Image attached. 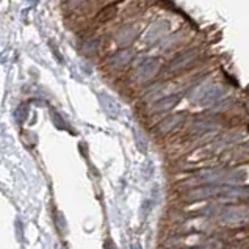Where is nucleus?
Here are the masks:
<instances>
[{
  "label": "nucleus",
  "instance_id": "nucleus-1",
  "mask_svg": "<svg viewBox=\"0 0 249 249\" xmlns=\"http://www.w3.org/2000/svg\"><path fill=\"white\" fill-rule=\"evenodd\" d=\"M197 56V52L195 49H190V51H185L182 53H179L173 61L168 63V66L165 68L166 72H179V71L185 69L190 66V63L193 61Z\"/></svg>",
  "mask_w": 249,
  "mask_h": 249
},
{
  "label": "nucleus",
  "instance_id": "nucleus-2",
  "mask_svg": "<svg viewBox=\"0 0 249 249\" xmlns=\"http://www.w3.org/2000/svg\"><path fill=\"white\" fill-rule=\"evenodd\" d=\"M159 66H160V63H159L157 58L146 60L143 65L138 68L137 74H135V80H137V82H146L149 79H152V77L157 74Z\"/></svg>",
  "mask_w": 249,
  "mask_h": 249
},
{
  "label": "nucleus",
  "instance_id": "nucleus-3",
  "mask_svg": "<svg viewBox=\"0 0 249 249\" xmlns=\"http://www.w3.org/2000/svg\"><path fill=\"white\" fill-rule=\"evenodd\" d=\"M179 99H180L179 94H169L166 97H161L160 101H157L152 105V111H166L169 108H173L179 102Z\"/></svg>",
  "mask_w": 249,
  "mask_h": 249
},
{
  "label": "nucleus",
  "instance_id": "nucleus-4",
  "mask_svg": "<svg viewBox=\"0 0 249 249\" xmlns=\"http://www.w3.org/2000/svg\"><path fill=\"white\" fill-rule=\"evenodd\" d=\"M182 121H183V116L182 115H173V116H169L166 119H163L161 123L157 125V130L160 133H168L171 130H174L176 127L182 123Z\"/></svg>",
  "mask_w": 249,
  "mask_h": 249
},
{
  "label": "nucleus",
  "instance_id": "nucleus-5",
  "mask_svg": "<svg viewBox=\"0 0 249 249\" xmlns=\"http://www.w3.org/2000/svg\"><path fill=\"white\" fill-rule=\"evenodd\" d=\"M168 30V22H155L151 28H149V32L146 35V42H154V41H157L163 33H165Z\"/></svg>",
  "mask_w": 249,
  "mask_h": 249
},
{
  "label": "nucleus",
  "instance_id": "nucleus-6",
  "mask_svg": "<svg viewBox=\"0 0 249 249\" xmlns=\"http://www.w3.org/2000/svg\"><path fill=\"white\" fill-rule=\"evenodd\" d=\"M224 94V88L219 87V85H212V87L209 88V91L205 92L204 97H202V102L204 104H212L218 101L219 97H221Z\"/></svg>",
  "mask_w": 249,
  "mask_h": 249
},
{
  "label": "nucleus",
  "instance_id": "nucleus-7",
  "mask_svg": "<svg viewBox=\"0 0 249 249\" xmlns=\"http://www.w3.org/2000/svg\"><path fill=\"white\" fill-rule=\"evenodd\" d=\"M137 33H138V30H133V27L124 28V30L118 35V42L119 44H127V42H130L135 36H137Z\"/></svg>",
  "mask_w": 249,
  "mask_h": 249
},
{
  "label": "nucleus",
  "instance_id": "nucleus-8",
  "mask_svg": "<svg viewBox=\"0 0 249 249\" xmlns=\"http://www.w3.org/2000/svg\"><path fill=\"white\" fill-rule=\"evenodd\" d=\"M129 60H130V52H121V53H118V55L113 56L111 65H113V66H116V68H119V66L127 65V63H129Z\"/></svg>",
  "mask_w": 249,
  "mask_h": 249
}]
</instances>
